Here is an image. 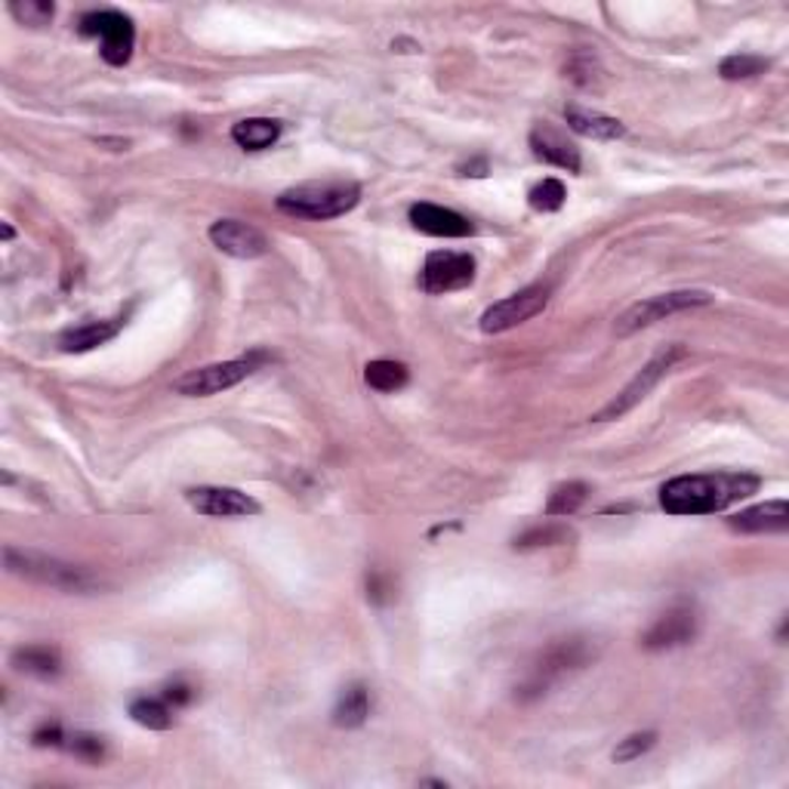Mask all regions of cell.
Masks as SVG:
<instances>
[{
  "mask_svg": "<svg viewBox=\"0 0 789 789\" xmlns=\"http://www.w3.org/2000/svg\"><path fill=\"white\" fill-rule=\"evenodd\" d=\"M761 487L753 472H712V475H681L660 487V506L669 515H712L741 503Z\"/></svg>",
  "mask_w": 789,
  "mask_h": 789,
  "instance_id": "6da1fadb",
  "label": "cell"
},
{
  "mask_svg": "<svg viewBox=\"0 0 789 789\" xmlns=\"http://www.w3.org/2000/svg\"><path fill=\"white\" fill-rule=\"evenodd\" d=\"M361 201V186L346 183V179H330V183H303V186L287 188L278 195V210L299 219H325L346 217L355 210Z\"/></svg>",
  "mask_w": 789,
  "mask_h": 789,
  "instance_id": "7a4b0ae2",
  "label": "cell"
},
{
  "mask_svg": "<svg viewBox=\"0 0 789 789\" xmlns=\"http://www.w3.org/2000/svg\"><path fill=\"white\" fill-rule=\"evenodd\" d=\"M3 565L10 573H19L32 583H41V587L65 589V592H90V589L99 587V580L87 568L41 556V552H29V549H17V546L3 549Z\"/></svg>",
  "mask_w": 789,
  "mask_h": 789,
  "instance_id": "3957f363",
  "label": "cell"
},
{
  "mask_svg": "<svg viewBox=\"0 0 789 789\" xmlns=\"http://www.w3.org/2000/svg\"><path fill=\"white\" fill-rule=\"evenodd\" d=\"M595 657H599V648H595V642L587 638V635L558 638V642H552V645L537 657V664L530 669V676H527L522 694H525V691H530V694H543V688H549V684L556 679H561L565 672L583 669V666L592 664Z\"/></svg>",
  "mask_w": 789,
  "mask_h": 789,
  "instance_id": "277c9868",
  "label": "cell"
},
{
  "mask_svg": "<svg viewBox=\"0 0 789 789\" xmlns=\"http://www.w3.org/2000/svg\"><path fill=\"white\" fill-rule=\"evenodd\" d=\"M78 32L84 37H99V53L109 65H127L133 56L136 44V29L133 19L118 13V10H94L80 17Z\"/></svg>",
  "mask_w": 789,
  "mask_h": 789,
  "instance_id": "5b68a950",
  "label": "cell"
},
{
  "mask_svg": "<svg viewBox=\"0 0 789 789\" xmlns=\"http://www.w3.org/2000/svg\"><path fill=\"white\" fill-rule=\"evenodd\" d=\"M712 296L706 291H672V294H660L650 296V299H642L635 303L633 309H626L617 318V337H629V333H638L645 327L657 325L664 321L669 315H679V311L688 309H700V306H710Z\"/></svg>",
  "mask_w": 789,
  "mask_h": 789,
  "instance_id": "8992f818",
  "label": "cell"
},
{
  "mask_svg": "<svg viewBox=\"0 0 789 789\" xmlns=\"http://www.w3.org/2000/svg\"><path fill=\"white\" fill-rule=\"evenodd\" d=\"M265 361V355L253 352L250 358H238V361H222V364H207L198 371H188L186 376H179L173 388L186 398H207V395H219L226 388L244 383L250 373L256 371V364Z\"/></svg>",
  "mask_w": 789,
  "mask_h": 789,
  "instance_id": "52a82bcc",
  "label": "cell"
},
{
  "mask_svg": "<svg viewBox=\"0 0 789 789\" xmlns=\"http://www.w3.org/2000/svg\"><path fill=\"white\" fill-rule=\"evenodd\" d=\"M679 358H684V349H681L679 342H676V346H666V349H660V352L650 358V361L645 364V368H642V371L635 373L633 383L623 388V392H620L614 402L604 404L602 410H599V414H595L592 419H595V423H604V419H617V417H623L626 410H633L635 404L645 402V398H648L650 388L657 386V383L664 380L666 373L672 371V364H676Z\"/></svg>",
  "mask_w": 789,
  "mask_h": 789,
  "instance_id": "ba28073f",
  "label": "cell"
},
{
  "mask_svg": "<svg viewBox=\"0 0 789 789\" xmlns=\"http://www.w3.org/2000/svg\"><path fill=\"white\" fill-rule=\"evenodd\" d=\"M546 306H549V287L534 284V287H525V291H518V294L500 299L491 309H484V315H481V330H484V333H506L512 327L537 318Z\"/></svg>",
  "mask_w": 789,
  "mask_h": 789,
  "instance_id": "9c48e42d",
  "label": "cell"
},
{
  "mask_svg": "<svg viewBox=\"0 0 789 789\" xmlns=\"http://www.w3.org/2000/svg\"><path fill=\"white\" fill-rule=\"evenodd\" d=\"M475 281V260L469 253L457 250H435L426 256V265L419 272V284L426 294H450V291H463Z\"/></svg>",
  "mask_w": 789,
  "mask_h": 789,
  "instance_id": "30bf717a",
  "label": "cell"
},
{
  "mask_svg": "<svg viewBox=\"0 0 789 789\" xmlns=\"http://www.w3.org/2000/svg\"><path fill=\"white\" fill-rule=\"evenodd\" d=\"M697 629H700V617H697L694 604L681 602L666 607L660 617L650 623V629L642 635V648L645 650H669L694 642Z\"/></svg>",
  "mask_w": 789,
  "mask_h": 789,
  "instance_id": "8fae6325",
  "label": "cell"
},
{
  "mask_svg": "<svg viewBox=\"0 0 789 789\" xmlns=\"http://www.w3.org/2000/svg\"><path fill=\"white\" fill-rule=\"evenodd\" d=\"M188 506L207 518H248L260 512V503L238 487H188Z\"/></svg>",
  "mask_w": 789,
  "mask_h": 789,
  "instance_id": "7c38bea8",
  "label": "cell"
},
{
  "mask_svg": "<svg viewBox=\"0 0 789 789\" xmlns=\"http://www.w3.org/2000/svg\"><path fill=\"white\" fill-rule=\"evenodd\" d=\"M210 241H213V248L229 253L234 260H256V256L269 253L265 234L241 219H217L210 226Z\"/></svg>",
  "mask_w": 789,
  "mask_h": 789,
  "instance_id": "4fadbf2b",
  "label": "cell"
},
{
  "mask_svg": "<svg viewBox=\"0 0 789 789\" xmlns=\"http://www.w3.org/2000/svg\"><path fill=\"white\" fill-rule=\"evenodd\" d=\"M410 222H414V229L423 234H432V238H465V234H472V222L463 217V213H457V210H450V207H438V204H414L410 207Z\"/></svg>",
  "mask_w": 789,
  "mask_h": 789,
  "instance_id": "5bb4252c",
  "label": "cell"
},
{
  "mask_svg": "<svg viewBox=\"0 0 789 789\" xmlns=\"http://www.w3.org/2000/svg\"><path fill=\"white\" fill-rule=\"evenodd\" d=\"M530 149L543 164H552L558 171L580 173V149L568 142L552 127H534L530 130Z\"/></svg>",
  "mask_w": 789,
  "mask_h": 789,
  "instance_id": "9a60e30c",
  "label": "cell"
},
{
  "mask_svg": "<svg viewBox=\"0 0 789 789\" xmlns=\"http://www.w3.org/2000/svg\"><path fill=\"white\" fill-rule=\"evenodd\" d=\"M124 327V318H106V321H87V325L72 327L59 337V349L68 355H80V352H94L99 346L114 340Z\"/></svg>",
  "mask_w": 789,
  "mask_h": 789,
  "instance_id": "2e32d148",
  "label": "cell"
},
{
  "mask_svg": "<svg viewBox=\"0 0 789 789\" xmlns=\"http://www.w3.org/2000/svg\"><path fill=\"white\" fill-rule=\"evenodd\" d=\"M727 525L741 534H777L789 527V506L787 500H771L753 509H743L741 515L727 518Z\"/></svg>",
  "mask_w": 789,
  "mask_h": 789,
  "instance_id": "e0dca14e",
  "label": "cell"
},
{
  "mask_svg": "<svg viewBox=\"0 0 789 789\" xmlns=\"http://www.w3.org/2000/svg\"><path fill=\"white\" fill-rule=\"evenodd\" d=\"M565 121L571 127L573 133L587 136V140H599V142H611V140H623L626 136V127L617 118L611 114H602V111L592 109H580V106H568L565 109Z\"/></svg>",
  "mask_w": 789,
  "mask_h": 789,
  "instance_id": "ac0fdd59",
  "label": "cell"
},
{
  "mask_svg": "<svg viewBox=\"0 0 789 789\" xmlns=\"http://www.w3.org/2000/svg\"><path fill=\"white\" fill-rule=\"evenodd\" d=\"M368 715H371V691H368L361 681H355V684H349L340 694V700H337V706H333V725L358 727L368 722Z\"/></svg>",
  "mask_w": 789,
  "mask_h": 789,
  "instance_id": "d6986e66",
  "label": "cell"
},
{
  "mask_svg": "<svg viewBox=\"0 0 789 789\" xmlns=\"http://www.w3.org/2000/svg\"><path fill=\"white\" fill-rule=\"evenodd\" d=\"M281 124L272 118H248L232 127V140L244 149V152H263L272 142H278Z\"/></svg>",
  "mask_w": 789,
  "mask_h": 789,
  "instance_id": "ffe728a7",
  "label": "cell"
},
{
  "mask_svg": "<svg viewBox=\"0 0 789 789\" xmlns=\"http://www.w3.org/2000/svg\"><path fill=\"white\" fill-rule=\"evenodd\" d=\"M13 666L22 669V672H29V676H56L59 672V650L47 648V645H29V648H19L13 654Z\"/></svg>",
  "mask_w": 789,
  "mask_h": 789,
  "instance_id": "44dd1931",
  "label": "cell"
},
{
  "mask_svg": "<svg viewBox=\"0 0 789 789\" xmlns=\"http://www.w3.org/2000/svg\"><path fill=\"white\" fill-rule=\"evenodd\" d=\"M364 380L368 386L376 388V392H398V388L407 386L410 373L404 368L402 361H388V358H376L364 368Z\"/></svg>",
  "mask_w": 789,
  "mask_h": 789,
  "instance_id": "7402d4cb",
  "label": "cell"
},
{
  "mask_svg": "<svg viewBox=\"0 0 789 789\" xmlns=\"http://www.w3.org/2000/svg\"><path fill=\"white\" fill-rule=\"evenodd\" d=\"M130 715L133 722L149 731H167L173 725L171 703L167 700H157V697H136L130 703Z\"/></svg>",
  "mask_w": 789,
  "mask_h": 789,
  "instance_id": "603a6c76",
  "label": "cell"
},
{
  "mask_svg": "<svg viewBox=\"0 0 789 789\" xmlns=\"http://www.w3.org/2000/svg\"><path fill=\"white\" fill-rule=\"evenodd\" d=\"M589 484L587 481H568V484H558L549 503H546V515H573L587 503Z\"/></svg>",
  "mask_w": 789,
  "mask_h": 789,
  "instance_id": "cb8c5ba5",
  "label": "cell"
},
{
  "mask_svg": "<svg viewBox=\"0 0 789 789\" xmlns=\"http://www.w3.org/2000/svg\"><path fill=\"white\" fill-rule=\"evenodd\" d=\"M573 534L565 525H537L527 527L525 534L515 537V549H540V546H556V543H568Z\"/></svg>",
  "mask_w": 789,
  "mask_h": 789,
  "instance_id": "d4e9b609",
  "label": "cell"
},
{
  "mask_svg": "<svg viewBox=\"0 0 789 789\" xmlns=\"http://www.w3.org/2000/svg\"><path fill=\"white\" fill-rule=\"evenodd\" d=\"M768 68V59H761V56H749V53H737V56H727L722 59L719 65V75L725 80H746V78H756Z\"/></svg>",
  "mask_w": 789,
  "mask_h": 789,
  "instance_id": "484cf974",
  "label": "cell"
},
{
  "mask_svg": "<svg viewBox=\"0 0 789 789\" xmlns=\"http://www.w3.org/2000/svg\"><path fill=\"white\" fill-rule=\"evenodd\" d=\"M527 198H530V207H534V210H540V213H556V210L565 207L568 191H565V186H561L558 179H543L540 186L530 188Z\"/></svg>",
  "mask_w": 789,
  "mask_h": 789,
  "instance_id": "4316f807",
  "label": "cell"
},
{
  "mask_svg": "<svg viewBox=\"0 0 789 789\" xmlns=\"http://www.w3.org/2000/svg\"><path fill=\"white\" fill-rule=\"evenodd\" d=\"M10 13L22 22V25H50L56 17V7L47 0H13Z\"/></svg>",
  "mask_w": 789,
  "mask_h": 789,
  "instance_id": "83f0119b",
  "label": "cell"
},
{
  "mask_svg": "<svg viewBox=\"0 0 789 789\" xmlns=\"http://www.w3.org/2000/svg\"><path fill=\"white\" fill-rule=\"evenodd\" d=\"M654 743H657V734H654V731H638V734H629L626 741L617 743V749H614V761H620V765L635 761V758L645 756Z\"/></svg>",
  "mask_w": 789,
  "mask_h": 789,
  "instance_id": "f1b7e54d",
  "label": "cell"
},
{
  "mask_svg": "<svg viewBox=\"0 0 789 789\" xmlns=\"http://www.w3.org/2000/svg\"><path fill=\"white\" fill-rule=\"evenodd\" d=\"M72 753L87 758V761H99V758L106 756V743L94 737V734H75L72 737Z\"/></svg>",
  "mask_w": 789,
  "mask_h": 789,
  "instance_id": "f546056e",
  "label": "cell"
},
{
  "mask_svg": "<svg viewBox=\"0 0 789 789\" xmlns=\"http://www.w3.org/2000/svg\"><path fill=\"white\" fill-rule=\"evenodd\" d=\"M164 700L171 703L173 710H176V706H186L188 700H191V688L183 684V681H176V684H171V688L164 691Z\"/></svg>",
  "mask_w": 789,
  "mask_h": 789,
  "instance_id": "4dcf8cb0",
  "label": "cell"
},
{
  "mask_svg": "<svg viewBox=\"0 0 789 789\" xmlns=\"http://www.w3.org/2000/svg\"><path fill=\"white\" fill-rule=\"evenodd\" d=\"M34 741L41 743V746H47V743H53V746H56V743H63V731H59V727H56V725H53V727H41V731L34 734Z\"/></svg>",
  "mask_w": 789,
  "mask_h": 789,
  "instance_id": "1f68e13d",
  "label": "cell"
},
{
  "mask_svg": "<svg viewBox=\"0 0 789 789\" xmlns=\"http://www.w3.org/2000/svg\"><path fill=\"white\" fill-rule=\"evenodd\" d=\"M460 171H463V176H484L487 173V161H472V164H465Z\"/></svg>",
  "mask_w": 789,
  "mask_h": 789,
  "instance_id": "d6a6232c",
  "label": "cell"
}]
</instances>
